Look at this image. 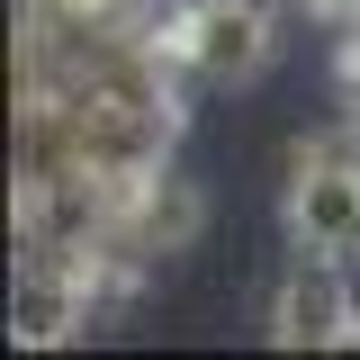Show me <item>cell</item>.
<instances>
[{"label":"cell","instance_id":"1","mask_svg":"<svg viewBox=\"0 0 360 360\" xmlns=\"http://www.w3.org/2000/svg\"><path fill=\"white\" fill-rule=\"evenodd\" d=\"M198 225H207V198H198L172 162H162L153 180H135V189H117V207H108V225H99V252H90L99 297H127L135 279H153L172 252L198 243Z\"/></svg>","mask_w":360,"mask_h":360},{"label":"cell","instance_id":"2","mask_svg":"<svg viewBox=\"0 0 360 360\" xmlns=\"http://www.w3.org/2000/svg\"><path fill=\"white\" fill-rule=\"evenodd\" d=\"M288 243L324 262H360V117L288 153Z\"/></svg>","mask_w":360,"mask_h":360},{"label":"cell","instance_id":"3","mask_svg":"<svg viewBox=\"0 0 360 360\" xmlns=\"http://www.w3.org/2000/svg\"><path fill=\"white\" fill-rule=\"evenodd\" d=\"M162 54L180 63V82L234 90L279 54V18H270V0H189L162 18Z\"/></svg>","mask_w":360,"mask_h":360},{"label":"cell","instance_id":"4","mask_svg":"<svg viewBox=\"0 0 360 360\" xmlns=\"http://www.w3.org/2000/svg\"><path fill=\"white\" fill-rule=\"evenodd\" d=\"M352 333H360V307H352V288H342V262L297 252V270H288L279 297H270V342H279V352H333V342H352Z\"/></svg>","mask_w":360,"mask_h":360},{"label":"cell","instance_id":"5","mask_svg":"<svg viewBox=\"0 0 360 360\" xmlns=\"http://www.w3.org/2000/svg\"><path fill=\"white\" fill-rule=\"evenodd\" d=\"M90 307H108V297L90 288L82 270L27 262V279H18V307H9V342H27V352H54V342H72V333L90 324Z\"/></svg>","mask_w":360,"mask_h":360},{"label":"cell","instance_id":"6","mask_svg":"<svg viewBox=\"0 0 360 360\" xmlns=\"http://www.w3.org/2000/svg\"><path fill=\"white\" fill-rule=\"evenodd\" d=\"M333 72H342V108H352V117H360V27H352V37H342V63H333Z\"/></svg>","mask_w":360,"mask_h":360},{"label":"cell","instance_id":"7","mask_svg":"<svg viewBox=\"0 0 360 360\" xmlns=\"http://www.w3.org/2000/svg\"><path fill=\"white\" fill-rule=\"evenodd\" d=\"M288 9H307V18H324V27H352L360 0H288Z\"/></svg>","mask_w":360,"mask_h":360},{"label":"cell","instance_id":"8","mask_svg":"<svg viewBox=\"0 0 360 360\" xmlns=\"http://www.w3.org/2000/svg\"><path fill=\"white\" fill-rule=\"evenodd\" d=\"M352 27H360V18H352Z\"/></svg>","mask_w":360,"mask_h":360},{"label":"cell","instance_id":"9","mask_svg":"<svg viewBox=\"0 0 360 360\" xmlns=\"http://www.w3.org/2000/svg\"><path fill=\"white\" fill-rule=\"evenodd\" d=\"M352 342H360V333H352Z\"/></svg>","mask_w":360,"mask_h":360}]
</instances>
